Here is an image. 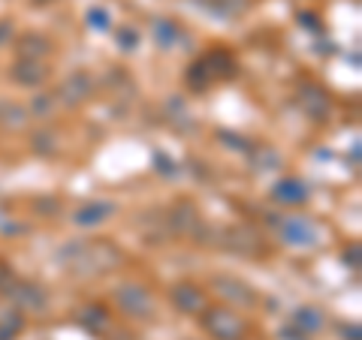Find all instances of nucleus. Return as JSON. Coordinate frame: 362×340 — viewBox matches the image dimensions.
<instances>
[{"mask_svg":"<svg viewBox=\"0 0 362 340\" xmlns=\"http://www.w3.org/2000/svg\"><path fill=\"white\" fill-rule=\"evenodd\" d=\"M209 332L214 337H221V340H239L242 332H245V325L235 320L233 313H226V310H214L209 316Z\"/></svg>","mask_w":362,"mask_h":340,"instance_id":"1","label":"nucleus"}]
</instances>
